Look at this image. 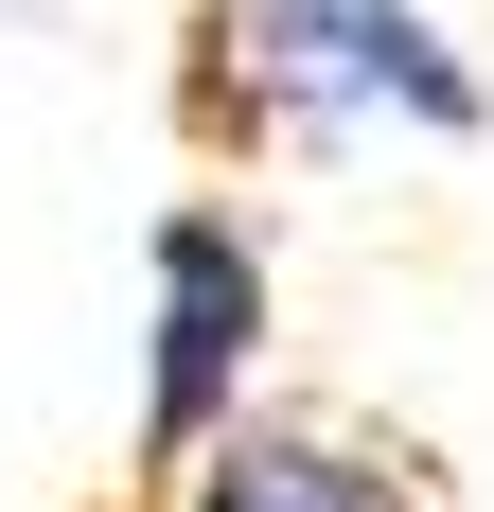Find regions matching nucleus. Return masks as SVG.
<instances>
[{
    "label": "nucleus",
    "instance_id": "f03ea898",
    "mask_svg": "<svg viewBox=\"0 0 494 512\" xmlns=\"http://www.w3.org/2000/svg\"><path fill=\"white\" fill-rule=\"evenodd\" d=\"M247 371H265V230L230 195H177L142 248V477H195L230 442Z\"/></svg>",
    "mask_w": 494,
    "mask_h": 512
},
{
    "label": "nucleus",
    "instance_id": "7ed1b4c3",
    "mask_svg": "<svg viewBox=\"0 0 494 512\" xmlns=\"http://www.w3.org/2000/svg\"><path fill=\"white\" fill-rule=\"evenodd\" d=\"M177 495L195 512H442V477H424V442H371L336 407H247Z\"/></svg>",
    "mask_w": 494,
    "mask_h": 512
},
{
    "label": "nucleus",
    "instance_id": "f257e3e1",
    "mask_svg": "<svg viewBox=\"0 0 494 512\" xmlns=\"http://www.w3.org/2000/svg\"><path fill=\"white\" fill-rule=\"evenodd\" d=\"M195 159H336V142H477L494 89L424 0H195Z\"/></svg>",
    "mask_w": 494,
    "mask_h": 512
}]
</instances>
